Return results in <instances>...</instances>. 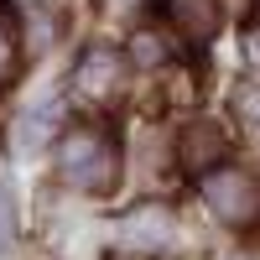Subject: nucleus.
Listing matches in <instances>:
<instances>
[{
  "label": "nucleus",
  "instance_id": "4",
  "mask_svg": "<svg viewBox=\"0 0 260 260\" xmlns=\"http://www.w3.org/2000/svg\"><path fill=\"white\" fill-rule=\"evenodd\" d=\"M115 240L125 250H136V255H156V250L172 245V213L156 208V203H146V208L125 213V219L115 224Z\"/></svg>",
  "mask_w": 260,
  "mask_h": 260
},
{
  "label": "nucleus",
  "instance_id": "1",
  "mask_svg": "<svg viewBox=\"0 0 260 260\" xmlns=\"http://www.w3.org/2000/svg\"><path fill=\"white\" fill-rule=\"evenodd\" d=\"M57 177L78 192H110L120 182V146L99 125H73L57 141Z\"/></svg>",
  "mask_w": 260,
  "mask_h": 260
},
{
  "label": "nucleus",
  "instance_id": "8",
  "mask_svg": "<svg viewBox=\"0 0 260 260\" xmlns=\"http://www.w3.org/2000/svg\"><path fill=\"white\" fill-rule=\"evenodd\" d=\"M11 73H16V16H11L6 0H0V83Z\"/></svg>",
  "mask_w": 260,
  "mask_h": 260
},
{
  "label": "nucleus",
  "instance_id": "2",
  "mask_svg": "<svg viewBox=\"0 0 260 260\" xmlns=\"http://www.w3.org/2000/svg\"><path fill=\"white\" fill-rule=\"evenodd\" d=\"M198 192H203V203L219 213L224 224H240L245 229V224L260 219V187H255L250 172H240V167H213V172H203Z\"/></svg>",
  "mask_w": 260,
  "mask_h": 260
},
{
  "label": "nucleus",
  "instance_id": "6",
  "mask_svg": "<svg viewBox=\"0 0 260 260\" xmlns=\"http://www.w3.org/2000/svg\"><path fill=\"white\" fill-rule=\"evenodd\" d=\"M167 16L177 21L192 42H208L213 31H219V21H224L219 0H167Z\"/></svg>",
  "mask_w": 260,
  "mask_h": 260
},
{
  "label": "nucleus",
  "instance_id": "5",
  "mask_svg": "<svg viewBox=\"0 0 260 260\" xmlns=\"http://www.w3.org/2000/svg\"><path fill=\"white\" fill-rule=\"evenodd\" d=\"M224 156H229V136H224L213 120L187 125V136H182V167H192V172L203 177V172L224 167Z\"/></svg>",
  "mask_w": 260,
  "mask_h": 260
},
{
  "label": "nucleus",
  "instance_id": "7",
  "mask_svg": "<svg viewBox=\"0 0 260 260\" xmlns=\"http://www.w3.org/2000/svg\"><path fill=\"white\" fill-rule=\"evenodd\" d=\"M57 120H62V104H57V99H47L42 110H26V115H21V125H16V156L42 151V146H47V136L57 130Z\"/></svg>",
  "mask_w": 260,
  "mask_h": 260
},
{
  "label": "nucleus",
  "instance_id": "9",
  "mask_svg": "<svg viewBox=\"0 0 260 260\" xmlns=\"http://www.w3.org/2000/svg\"><path fill=\"white\" fill-rule=\"evenodd\" d=\"M130 57H136L141 68H156V62H167V42L156 31H136L130 37Z\"/></svg>",
  "mask_w": 260,
  "mask_h": 260
},
{
  "label": "nucleus",
  "instance_id": "11",
  "mask_svg": "<svg viewBox=\"0 0 260 260\" xmlns=\"http://www.w3.org/2000/svg\"><path fill=\"white\" fill-rule=\"evenodd\" d=\"M240 115H250V120H260V94H240Z\"/></svg>",
  "mask_w": 260,
  "mask_h": 260
},
{
  "label": "nucleus",
  "instance_id": "3",
  "mask_svg": "<svg viewBox=\"0 0 260 260\" xmlns=\"http://www.w3.org/2000/svg\"><path fill=\"white\" fill-rule=\"evenodd\" d=\"M73 89L89 94V99H115L125 89V57L110 42H89L73 62Z\"/></svg>",
  "mask_w": 260,
  "mask_h": 260
},
{
  "label": "nucleus",
  "instance_id": "12",
  "mask_svg": "<svg viewBox=\"0 0 260 260\" xmlns=\"http://www.w3.org/2000/svg\"><path fill=\"white\" fill-rule=\"evenodd\" d=\"M250 62L260 68V37H250Z\"/></svg>",
  "mask_w": 260,
  "mask_h": 260
},
{
  "label": "nucleus",
  "instance_id": "10",
  "mask_svg": "<svg viewBox=\"0 0 260 260\" xmlns=\"http://www.w3.org/2000/svg\"><path fill=\"white\" fill-rule=\"evenodd\" d=\"M16 240V208H11V187L0 182V250H11Z\"/></svg>",
  "mask_w": 260,
  "mask_h": 260
},
{
  "label": "nucleus",
  "instance_id": "13",
  "mask_svg": "<svg viewBox=\"0 0 260 260\" xmlns=\"http://www.w3.org/2000/svg\"><path fill=\"white\" fill-rule=\"evenodd\" d=\"M229 260H260V255H229Z\"/></svg>",
  "mask_w": 260,
  "mask_h": 260
}]
</instances>
